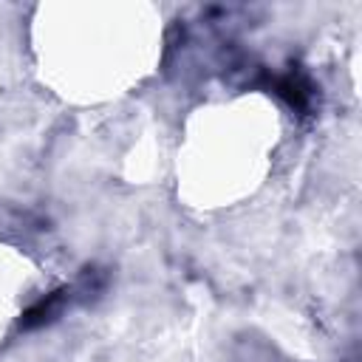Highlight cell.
I'll return each instance as SVG.
<instances>
[{"label": "cell", "instance_id": "cell-2", "mask_svg": "<svg viewBox=\"0 0 362 362\" xmlns=\"http://www.w3.org/2000/svg\"><path fill=\"white\" fill-rule=\"evenodd\" d=\"M272 88L291 105V107H297V110H305L308 107V99H311V88H308V82L305 79H300V76H294V74H288V76H280V79H274L272 82Z\"/></svg>", "mask_w": 362, "mask_h": 362}, {"label": "cell", "instance_id": "cell-1", "mask_svg": "<svg viewBox=\"0 0 362 362\" xmlns=\"http://www.w3.org/2000/svg\"><path fill=\"white\" fill-rule=\"evenodd\" d=\"M65 294H68V288H59V291L48 294L45 300H40L37 305H31V308L25 311V317H23V322H20V325H23V328H37V325L51 322V320H54V314L62 308Z\"/></svg>", "mask_w": 362, "mask_h": 362}]
</instances>
